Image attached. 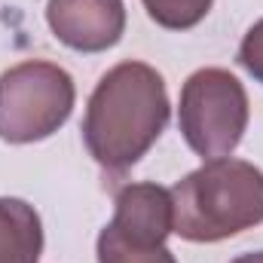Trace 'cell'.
<instances>
[{
  "label": "cell",
  "instance_id": "1",
  "mask_svg": "<svg viewBox=\"0 0 263 263\" xmlns=\"http://www.w3.org/2000/svg\"><path fill=\"white\" fill-rule=\"evenodd\" d=\"M168 117L172 101L162 73L144 62H120L89 95L83 144L107 175L120 178L159 141Z\"/></svg>",
  "mask_w": 263,
  "mask_h": 263
},
{
  "label": "cell",
  "instance_id": "2",
  "mask_svg": "<svg viewBox=\"0 0 263 263\" xmlns=\"http://www.w3.org/2000/svg\"><path fill=\"white\" fill-rule=\"evenodd\" d=\"M175 233L187 242H223L263 223V172L245 159H208L172 187Z\"/></svg>",
  "mask_w": 263,
  "mask_h": 263
},
{
  "label": "cell",
  "instance_id": "3",
  "mask_svg": "<svg viewBox=\"0 0 263 263\" xmlns=\"http://www.w3.org/2000/svg\"><path fill=\"white\" fill-rule=\"evenodd\" d=\"M73 77L52 62H22L0 73V141L34 144L70 120Z\"/></svg>",
  "mask_w": 263,
  "mask_h": 263
},
{
  "label": "cell",
  "instance_id": "4",
  "mask_svg": "<svg viewBox=\"0 0 263 263\" xmlns=\"http://www.w3.org/2000/svg\"><path fill=\"white\" fill-rule=\"evenodd\" d=\"M178 126L187 147L208 159L233 156L248 129V92L223 67H202L181 86Z\"/></svg>",
  "mask_w": 263,
  "mask_h": 263
},
{
  "label": "cell",
  "instance_id": "5",
  "mask_svg": "<svg viewBox=\"0 0 263 263\" xmlns=\"http://www.w3.org/2000/svg\"><path fill=\"white\" fill-rule=\"evenodd\" d=\"M46 25L59 43L73 52H107L126 34L123 0H49Z\"/></svg>",
  "mask_w": 263,
  "mask_h": 263
},
{
  "label": "cell",
  "instance_id": "6",
  "mask_svg": "<svg viewBox=\"0 0 263 263\" xmlns=\"http://www.w3.org/2000/svg\"><path fill=\"white\" fill-rule=\"evenodd\" d=\"M110 227L132 242H165L175 233L172 190L153 181L126 184L114 199Z\"/></svg>",
  "mask_w": 263,
  "mask_h": 263
},
{
  "label": "cell",
  "instance_id": "7",
  "mask_svg": "<svg viewBox=\"0 0 263 263\" xmlns=\"http://www.w3.org/2000/svg\"><path fill=\"white\" fill-rule=\"evenodd\" d=\"M43 254V223L25 199L0 196V263H37Z\"/></svg>",
  "mask_w": 263,
  "mask_h": 263
},
{
  "label": "cell",
  "instance_id": "8",
  "mask_svg": "<svg viewBox=\"0 0 263 263\" xmlns=\"http://www.w3.org/2000/svg\"><path fill=\"white\" fill-rule=\"evenodd\" d=\"M98 263H178L165 242H132L110 223L98 233Z\"/></svg>",
  "mask_w": 263,
  "mask_h": 263
},
{
  "label": "cell",
  "instance_id": "9",
  "mask_svg": "<svg viewBox=\"0 0 263 263\" xmlns=\"http://www.w3.org/2000/svg\"><path fill=\"white\" fill-rule=\"evenodd\" d=\"M147 15L165 31H190L211 12L214 0H141Z\"/></svg>",
  "mask_w": 263,
  "mask_h": 263
},
{
  "label": "cell",
  "instance_id": "10",
  "mask_svg": "<svg viewBox=\"0 0 263 263\" xmlns=\"http://www.w3.org/2000/svg\"><path fill=\"white\" fill-rule=\"evenodd\" d=\"M239 65L245 67L257 83H263V18L245 31V37L239 43Z\"/></svg>",
  "mask_w": 263,
  "mask_h": 263
},
{
  "label": "cell",
  "instance_id": "11",
  "mask_svg": "<svg viewBox=\"0 0 263 263\" xmlns=\"http://www.w3.org/2000/svg\"><path fill=\"white\" fill-rule=\"evenodd\" d=\"M230 263H263V251H251V254H239L236 260Z\"/></svg>",
  "mask_w": 263,
  "mask_h": 263
}]
</instances>
